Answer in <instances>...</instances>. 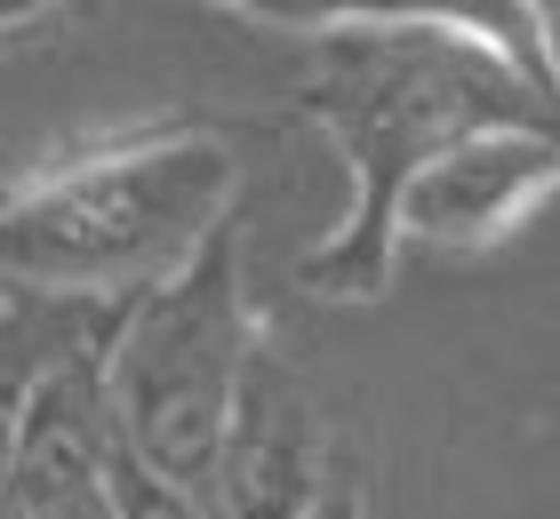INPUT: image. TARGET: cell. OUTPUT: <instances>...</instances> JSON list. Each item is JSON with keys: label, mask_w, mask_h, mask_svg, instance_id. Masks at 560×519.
I'll return each instance as SVG.
<instances>
[{"label": "cell", "mask_w": 560, "mask_h": 519, "mask_svg": "<svg viewBox=\"0 0 560 519\" xmlns=\"http://www.w3.org/2000/svg\"><path fill=\"white\" fill-rule=\"evenodd\" d=\"M296 113L345 152L352 200L345 216L296 256V280L328 304H369L400 264V192L441 144L497 120H560V89L545 64L472 24L409 16V24H337L313 33Z\"/></svg>", "instance_id": "1"}, {"label": "cell", "mask_w": 560, "mask_h": 519, "mask_svg": "<svg viewBox=\"0 0 560 519\" xmlns=\"http://www.w3.org/2000/svg\"><path fill=\"white\" fill-rule=\"evenodd\" d=\"M241 216V152L217 128H137L0 185V288L129 304Z\"/></svg>", "instance_id": "2"}, {"label": "cell", "mask_w": 560, "mask_h": 519, "mask_svg": "<svg viewBox=\"0 0 560 519\" xmlns=\"http://www.w3.org/2000/svg\"><path fill=\"white\" fill-rule=\"evenodd\" d=\"M257 311L241 272V216L209 232L192 264H176L161 288L120 304L105 335V408L120 448H137L152 472L209 496L233 384L257 352Z\"/></svg>", "instance_id": "3"}, {"label": "cell", "mask_w": 560, "mask_h": 519, "mask_svg": "<svg viewBox=\"0 0 560 519\" xmlns=\"http://www.w3.org/2000/svg\"><path fill=\"white\" fill-rule=\"evenodd\" d=\"M545 200H560V120H497L409 176L393 232L432 256H497Z\"/></svg>", "instance_id": "4"}, {"label": "cell", "mask_w": 560, "mask_h": 519, "mask_svg": "<svg viewBox=\"0 0 560 519\" xmlns=\"http://www.w3.org/2000/svg\"><path fill=\"white\" fill-rule=\"evenodd\" d=\"M337 472L345 463H337V439H328V415L304 384V368L272 335H257V352L233 384V415H224V448L209 480L217 519H304Z\"/></svg>", "instance_id": "5"}, {"label": "cell", "mask_w": 560, "mask_h": 519, "mask_svg": "<svg viewBox=\"0 0 560 519\" xmlns=\"http://www.w3.org/2000/svg\"><path fill=\"white\" fill-rule=\"evenodd\" d=\"M120 320V304H81V296H33V288H0V480H9L24 408L72 352L105 344Z\"/></svg>", "instance_id": "6"}, {"label": "cell", "mask_w": 560, "mask_h": 519, "mask_svg": "<svg viewBox=\"0 0 560 519\" xmlns=\"http://www.w3.org/2000/svg\"><path fill=\"white\" fill-rule=\"evenodd\" d=\"M224 9L257 16V24H289V33H337V24H409V16H441V24H472L504 48H521L528 64H545V24L537 0H224ZM560 89V81H552Z\"/></svg>", "instance_id": "7"}, {"label": "cell", "mask_w": 560, "mask_h": 519, "mask_svg": "<svg viewBox=\"0 0 560 519\" xmlns=\"http://www.w3.org/2000/svg\"><path fill=\"white\" fill-rule=\"evenodd\" d=\"M113 504H120V519H217V504L200 487L152 472L137 448H120V432H113Z\"/></svg>", "instance_id": "8"}, {"label": "cell", "mask_w": 560, "mask_h": 519, "mask_svg": "<svg viewBox=\"0 0 560 519\" xmlns=\"http://www.w3.org/2000/svg\"><path fill=\"white\" fill-rule=\"evenodd\" d=\"M304 519H369V496H361V480H352V472H337V480H328V496H320L313 511H304Z\"/></svg>", "instance_id": "9"}, {"label": "cell", "mask_w": 560, "mask_h": 519, "mask_svg": "<svg viewBox=\"0 0 560 519\" xmlns=\"http://www.w3.org/2000/svg\"><path fill=\"white\" fill-rule=\"evenodd\" d=\"M57 9H65V0H0V33H24V24H40Z\"/></svg>", "instance_id": "10"}]
</instances>
